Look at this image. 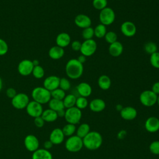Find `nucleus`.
<instances>
[{"mask_svg": "<svg viewBox=\"0 0 159 159\" xmlns=\"http://www.w3.org/2000/svg\"><path fill=\"white\" fill-rule=\"evenodd\" d=\"M83 71V64L81 63L76 58H71L66 63V75L71 80H77L80 78L82 76Z\"/></svg>", "mask_w": 159, "mask_h": 159, "instance_id": "nucleus-1", "label": "nucleus"}, {"mask_svg": "<svg viewBox=\"0 0 159 159\" xmlns=\"http://www.w3.org/2000/svg\"><path fill=\"white\" fill-rule=\"evenodd\" d=\"M83 146L89 150H96L101 147L102 143V137L97 131H90L83 139Z\"/></svg>", "mask_w": 159, "mask_h": 159, "instance_id": "nucleus-2", "label": "nucleus"}, {"mask_svg": "<svg viewBox=\"0 0 159 159\" xmlns=\"http://www.w3.org/2000/svg\"><path fill=\"white\" fill-rule=\"evenodd\" d=\"M34 101L42 104L48 103L52 99L51 93L43 86H37L33 89L31 93Z\"/></svg>", "mask_w": 159, "mask_h": 159, "instance_id": "nucleus-3", "label": "nucleus"}, {"mask_svg": "<svg viewBox=\"0 0 159 159\" xmlns=\"http://www.w3.org/2000/svg\"><path fill=\"white\" fill-rule=\"evenodd\" d=\"M65 148L70 152L76 153L80 152L83 147V139L76 135L69 137L65 142Z\"/></svg>", "mask_w": 159, "mask_h": 159, "instance_id": "nucleus-4", "label": "nucleus"}, {"mask_svg": "<svg viewBox=\"0 0 159 159\" xmlns=\"http://www.w3.org/2000/svg\"><path fill=\"white\" fill-rule=\"evenodd\" d=\"M65 119L68 124L76 125L79 124L82 117L81 110L76 106L68 108L65 110Z\"/></svg>", "mask_w": 159, "mask_h": 159, "instance_id": "nucleus-5", "label": "nucleus"}, {"mask_svg": "<svg viewBox=\"0 0 159 159\" xmlns=\"http://www.w3.org/2000/svg\"><path fill=\"white\" fill-rule=\"evenodd\" d=\"M116 14L114 11L109 7H106L104 9L100 11L99 14V19L100 24L104 25H110L115 20Z\"/></svg>", "mask_w": 159, "mask_h": 159, "instance_id": "nucleus-6", "label": "nucleus"}, {"mask_svg": "<svg viewBox=\"0 0 159 159\" xmlns=\"http://www.w3.org/2000/svg\"><path fill=\"white\" fill-rule=\"evenodd\" d=\"M158 95L155 94L152 90H145L139 96L140 103L146 107H152L157 103Z\"/></svg>", "mask_w": 159, "mask_h": 159, "instance_id": "nucleus-7", "label": "nucleus"}, {"mask_svg": "<svg viewBox=\"0 0 159 159\" xmlns=\"http://www.w3.org/2000/svg\"><path fill=\"white\" fill-rule=\"evenodd\" d=\"M97 47V43L93 39L84 40V41L81 43L80 52H81V55L88 57L94 54V53L96 52Z\"/></svg>", "mask_w": 159, "mask_h": 159, "instance_id": "nucleus-8", "label": "nucleus"}, {"mask_svg": "<svg viewBox=\"0 0 159 159\" xmlns=\"http://www.w3.org/2000/svg\"><path fill=\"white\" fill-rule=\"evenodd\" d=\"M30 102L28 95L24 93H17V94L11 99L12 106L17 109H23L25 108Z\"/></svg>", "mask_w": 159, "mask_h": 159, "instance_id": "nucleus-9", "label": "nucleus"}, {"mask_svg": "<svg viewBox=\"0 0 159 159\" xmlns=\"http://www.w3.org/2000/svg\"><path fill=\"white\" fill-rule=\"evenodd\" d=\"M25 109L27 114L34 118L41 116L43 111L42 105L34 100L29 102Z\"/></svg>", "mask_w": 159, "mask_h": 159, "instance_id": "nucleus-10", "label": "nucleus"}, {"mask_svg": "<svg viewBox=\"0 0 159 159\" xmlns=\"http://www.w3.org/2000/svg\"><path fill=\"white\" fill-rule=\"evenodd\" d=\"M34 65L32 60L24 59L20 61L17 66L19 73L24 76H27L32 74Z\"/></svg>", "mask_w": 159, "mask_h": 159, "instance_id": "nucleus-11", "label": "nucleus"}, {"mask_svg": "<svg viewBox=\"0 0 159 159\" xmlns=\"http://www.w3.org/2000/svg\"><path fill=\"white\" fill-rule=\"evenodd\" d=\"M24 143L25 148L29 152H34L39 148V139L34 135H27L24 139Z\"/></svg>", "mask_w": 159, "mask_h": 159, "instance_id": "nucleus-12", "label": "nucleus"}, {"mask_svg": "<svg viewBox=\"0 0 159 159\" xmlns=\"http://www.w3.org/2000/svg\"><path fill=\"white\" fill-rule=\"evenodd\" d=\"M120 32L127 37L134 36L137 32V27L135 24L131 21H125L120 25Z\"/></svg>", "mask_w": 159, "mask_h": 159, "instance_id": "nucleus-13", "label": "nucleus"}, {"mask_svg": "<svg viewBox=\"0 0 159 159\" xmlns=\"http://www.w3.org/2000/svg\"><path fill=\"white\" fill-rule=\"evenodd\" d=\"M60 78L55 75H50L47 76L43 81V86L49 91L59 88Z\"/></svg>", "mask_w": 159, "mask_h": 159, "instance_id": "nucleus-14", "label": "nucleus"}, {"mask_svg": "<svg viewBox=\"0 0 159 159\" xmlns=\"http://www.w3.org/2000/svg\"><path fill=\"white\" fill-rule=\"evenodd\" d=\"M74 22L77 27L83 29L91 27L92 21L88 16L83 14H80L75 17Z\"/></svg>", "mask_w": 159, "mask_h": 159, "instance_id": "nucleus-15", "label": "nucleus"}, {"mask_svg": "<svg viewBox=\"0 0 159 159\" xmlns=\"http://www.w3.org/2000/svg\"><path fill=\"white\" fill-rule=\"evenodd\" d=\"M65 137L61 129L55 128L50 134L49 140L53 145H60L63 142Z\"/></svg>", "mask_w": 159, "mask_h": 159, "instance_id": "nucleus-16", "label": "nucleus"}, {"mask_svg": "<svg viewBox=\"0 0 159 159\" xmlns=\"http://www.w3.org/2000/svg\"><path fill=\"white\" fill-rule=\"evenodd\" d=\"M145 128L147 131L150 133H155L159 130L158 118L152 116L148 117L145 122Z\"/></svg>", "mask_w": 159, "mask_h": 159, "instance_id": "nucleus-17", "label": "nucleus"}, {"mask_svg": "<svg viewBox=\"0 0 159 159\" xmlns=\"http://www.w3.org/2000/svg\"><path fill=\"white\" fill-rule=\"evenodd\" d=\"M121 117L125 120H132L135 119L137 115V111L134 107H124L120 111Z\"/></svg>", "mask_w": 159, "mask_h": 159, "instance_id": "nucleus-18", "label": "nucleus"}, {"mask_svg": "<svg viewBox=\"0 0 159 159\" xmlns=\"http://www.w3.org/2000/svg\"><path fill=\"white\" fill-rule=\"evenodd\" d=\"M89 107L93 112H99L106 108V102L101 98H95L90 101Z\"/></svg>", "mask_w": 159, "mask_h": 159, "instance_id": "nucleus-19", "label": "nucleus"}, {"mask_svg": "<svg viewBox=\"0 0 159 159\" xmlns=\"http://www.w3.org/2000/svg\"><path fill=\"white\" fill-rule=\"evenodd\" d=\"M55 42L57 46L64 48L71 43L70 35L66 32H61L57 35Z\"/></svg>", "mask_w": 159, "mask_h": 159, "instance_id": "nucleus-20", "label": "nucleus"}, {"mask_svg": "<svg viewBox=\"0 0 159 159\" xmlns=\"http://www.w3.org/2000/svg\"><path fill=\"white\" fill-rule=\"evenodd\" d=\"M76 90L80 96L88 98L92 93V87L86 82H81L76 86Z\"/></svg>", "mask_w": 159, "mask_h": 159, "instance_id": "nucleus-21", "label": "nucleus"}, {"mask_svg": "<svg viewBox=\"0 0 159 159\" xmlns=\"http://www.w3.org/2000/svg\"><path fill=\"white\" fill-rule=\"evenodd\" d=\"M123 50V45L119 41H116L111 44H109L108 48L109 54L114 57H119L122 53Z\"/></svg>", "mask_w": 159, "mask_h": 159, "instance_id": "nucleus-22", "label": "nucleus"}, {"mask_svg": "<svg viewBox=\"0 0 159 159\" xmlns=\"http://www.w3.org/2000/svg\"><path fill=\"white\" fill-rule=\"evenodd\" d=\"M64 54V48L57 45L52 47L48 50V56L53 60H59L63 57Z\"/></svg>", "mask_w": 159, "mask_h": 159, "instance_id": "nucleus-23", "label": "nucleus"}, {"mask_svg": "<svg viewBox=\"0 0 159 159\" xmlns=\"http://www.w3.org/2000/svg\"><path fill=\"white\" fill-rule=\"evenodd\" d=\"M32 159H53L51 152L45 148H39L33 152Z\"/></svg>", "mask_w": 159, "mask_h": 159, "instance_id": "nucleus-24", "label": "nucleus"}, {"mask_svg": "<svg viewBox=\"0 0 159 159\" xmlns=\"http://www.w3.org/2000/svg\"><path fill=\"white\" fill-rule=\"evenodd\" d=\"M41 117L45 122H53L58 117L57 112L50 108L44 110L41 115Z\"/></svg>", "mask_w": 159, "mask_h": 159, "instance_id": "nucleus-25", "label": "nucleus"}, {"mask_svg": "<svg viewBox=\"0 0 159 159\" xmlns=\"http://www.w3.org/2000/svg\"><path fill=\"white\" fill-rule=\"evenodd\" d=\"M111 80L110 77L106 75H101L98 80V84L102 90H107L111 86Z\"/></svg>", "mask_w": 159, "mask_h": 159, "instance_id": "nucleus-26", "label": "nucleus"}, {"mask_svg": "<svg viewBox=\"0 0 159 159\" xmlns=\"http://www.w3.org/2000/svg\"><path fill=\"white\" fill-rule=\"evenodd\" d=\"M48 104L49 108L56 111L57 112L62 109H65V106L62 100L52 98L48 102Z\"/></svg>", "mask_w": 159, "mask_h": 159, "instance_id": "nucleus-27", "label": "nucleus"}, {"mask_svg": "<svg viewBox=\"0 0 159 159\" xmlns=\"http://www.w3.org/2000/svg\"><path fill=\"white\" fill-rule=\"evenodd\" d=\"M90 132V126L87 123L81 124L76 129V135L82 139Z\"/></svg>", "mask_w": 159, "mask_h": 159, "instance_id": "nucleus-28", "label": "nucleus"}, {"mask_svg": "<svg viewBox=\"0 0 159 159\" xmlns=\"http://www.w3.org/2000/svg\"><path fill=\"white\" fill-rule=\"evenodd\" d=\"M76 97L73 94H69L65 96L63 99V102L65 106V108H70L75 106Z\"/></svg>", "mask_w": 159, "mask_h": 159, "instance_id": "nucleus-29", "label": "nucleus"}, {"mask_svg": "<svg viewBox=\"0 0 159 159\" xmlns=\"http://www.w3.org/2000/svg\"><path fill=\"white\" fill-rule=\"evenodd\" d=\"M94 36L96 37L98 39L104 38L107 32L106 26L102 24H99L94 29Z\"/></svg>", "mask_w": 159, "mask_h": 159, "instance_id": "nucleus-30", "label": "nucleus"}, {"mask_svg": "<svg viewBox=\"0 0 159 159\" xmlns=\"http://www.w3.org/2000/svg\"><path fill=\"white\" fill-rule=\"evenodd\" d=\"M61 129L65 136H67V137H70L73 135L75 132L76 131V125L74 124H68V123L65 125H64Z\"/></svg>", "mask_w": 159, "mask_h": 159, "instance_id": "nucleus-31", "label": "nucleus"}, {"mask_svg": "<svg viewBox=\"0 0 159 159\" xmlns=\"http://www.w3.org/2000/svg\"><path fill=\"white\" fill-rule=\"evenodd\" d=\"M32 75L36 79H41L45 75V70L40 65L35 66L33 68Z\"/></svg>", "mask_w": 159, "mask_h": 159, "instance_id": "nucleus-32", "label": "nucleus"}, {"mask_svg": "<svg viewBox=\"0 0 159 159\" xmlns=\"http://www.w3.org/2000/svg\"><path fill=\"white\" fill-rule=\"evenodd\" d=\"M143 49L149 55H152L157 52L158 48L155 43L153 42H148L144 45Z\"/></svg>", "mask_w": 159, "mask_h": 159, "instance_id": "nucleus-33", "label": "nucleus"}, {"mask_svg": "<svg viewBox=\"0 0 159 159\" xmlns=\"http://www.w3.org/2000/svg\"><path fill=\"white\" fill-rule=\"evenodd\" d=\"M50 93H51L52 98L58 99V100L63 101V99H64V98L66 96L65 91H63V89H60V88H58L53 90Z\"/></svg>", "mask_w": 159, "mask_h": 159, "instance_id": "nucleus-34", "label": "nucleus"}, {"mask_svg": "<svg viewBox=\"0 0 159 159\" xmlns=\"http://www.w3.org/2000/svg\"><path fill=\"white\" fill-rule=\"evenodd\" d=\"M88 105H89L88 101L86 98L80 96L76 98L75 106L78 109H80V110L85 109Z\"/></svg>", "mask_w": 159, "mask_h": 159, "instance_id": "nucleus-35", "label": "nucleus"}, {"mask_svg": "<svg viewBox=\"0 0 159 159\" xmlns=\"http://www.w3.org/2000/svg\"><path fill=\"white\" fill-rule=\"evenodd\" d=\"M81 35L84 40H89L92 39L94 36V29L91 27H89L83 29Z\"/></svg>", "mask_w": 159, "mask_h": 159, "instance_id": "nucleus-36", "label": "nucleus"}, {"mask_svg": "<svg viewBox=\"0 0 159 159\" xmlns=\"http://www.w3.org/2000/svg\"><path fill=\"white\" fill-rule=\"evenodd\" d=\"M104 38L106 40V42L109 44H111V43L117 41V35L114 31L107 32Z\"/></svg>", "mask_w": 159, "mask_h": 159, "instance_id": "nucleus-37", "label": "nucleus"}, {"mask_svg": "<svg viewBox=\"0 0 159 159\" xmlns=\"http://www.w3.org/2000/svg\"><path fill=\"white\" fill-rule=\"evenodd\" d=\"M92 4L94 9L101 11L107 7V0H93Z\"/></svg>", "mask_w": 159, "mask_h": 159, "instance_id": "nucleus-38", "label": "nucleus"}, {"mask_svg": "<svg viewBox=\"0 0 159 159\" xmlns=\"http://www.w3.org/2000/svg\"><path fill=\"white\" fill-rule=\"evenodd\" d=\"M150 63L153 68L159 69V52L150 55Z\"/></svg>", "mask_w": 159, "mask_h": 159, "instance_id": "nucleus-39", "label": "nucleus"}, {"mask_svg": "<svg viewBox=\"0 0 159 159\" xmlns=\"http://www.w3.org/2000/svg\"><path fill=\"white\" fill-rule=\"evenodd\" d=\"M59 88L65 91L69 90L71 88V83L69 80L66 78H60Z\"/></svg>", "mask_w": 159, "mask_h": 159, "instance_id": "nucleus-40", "label": "nucleus"}, {"mask_svg": "<svg viewBox=\"0 0 159 159\" xmlns=\"http://www.w3.org/2000/svg\"><path fill=\"white\" fill-rule=\"evenodd\" d=\"M150 152L154 155H159V140L153 141L149 145Z\"/></svg>", "mask_w": 159, "mask_h": 159, "instance_id": "nucleus-41", "label": "nucleus"}, {"mask_svg": "<svg viewBox=\"0 0 159 159\" xmlns=\"http://www.w3.org/2000/svg\"><path fill=\"white\" fill-rule=\"evenodd\" d=\"M8 45L7 42L2 39L0 38V56L4 55L8 52Z\"/></svg>", "mask_w": 159, "mask_h": 159, "instance_id": "nucleus-42", "label": "nucleus"}, {"mask_svg": "<svg viewBox=\"0 0 159 159\" xmlns=\"http://www.w3.org/2000/svg\"><path fill=\"white\" fill-rule=\"evenodd\" d=\"M81 42L79 40H74L71 43V47L73 50L77 52L80 51L81 47Z\"/></svg>", "mask_w": 159, "mask_h": 159, "instance_id": "nucleus-43", "label": "nucleus"}, {"mask_svg": "<svg viewBox=\"0 0 159 159\" xmlns=\"http://www.w3.org/2000/svg\"><path fill=\"white\" fill-rule=\"evenodd\" d=\"M34 124H35V126L37 127H39V128L42 127L44 125L45 122L41 116L37 117L34 118Z\"/></svg>", "mask_w": 159, "mask_h": 159, "instance_id": "nucleus-44", "label": "nucleus"}, {"mask_svg": "<svg viewBox=\"0 0 159 159\" xmlns=\"http://www.w3.org/2000/svg\"><path fill=\"white\" fill-rule=\"evenodd\" d=\"M6 96L9 98L12 99L17 94V92H16V90L14 88L11 87V88H8L6 89Z\"/></svg>", "mask_w": 159, "mask_h": 159, "instance_id": "nucleus-45", "label": "nucleus"}, {"mask_svg": "<svg viewBox=\"0 0 159 159\" xmlns=\"http://www.w3.org/2000/svg\"><path fill=\"white\" fill-rule=\"evenodd\" d=\"M151 90L157 95H159V81L153 83V84L152 86Z\"/></svg>", "mask_w": 159, "mask_h": 159, "instance_id": "nucleus-46", "label": "nucleus"}, {"mask_svg": "<svg viewBox=\"0 0 159 159\" xmlns=\"http://www.w3.org/2000/svg\"><path fill=\"white\" fill-rule=\"evenodd\" d=\"M127 133L125 130H121L118 132V134L117 135V137L119 140H123L125 138V137L127 136Z\"/></svg>", "mask_w": 159, "mask_h": 159, "instance_id": "nucleus-47", "label": "nucleus"}, {"mask_svg": "<svg viewBox=\"0 0 159 159\" xmlns=\"http://www.w3.org/2000/svg\"><path fill=\"white\" fill-rule=\"evenodd\" d=\"M53 145V144L52 143V142L50 140H46L43 143V147H44V148L46 149V150H49L50 148H52Z\"/></svg>", "mask_w": 159, "mask_h": 159, "instance_id": "nucleus-48", "label": "nucleus"}, {"mask_svg": "<svg viewBox=\"0 0 159 159\" xmlns=\"http://www.w3.org/2000/svg\"><path fill=\"white\" fill-rule=\"evenodd\" d=\"M86 57H85L84 55H80L78 57V58H76L81 63H82V64H83L84 63H85L86 62Z\"/></svg>", "mask_w": 159, "mask_h": 159, "instance_id": "nucleus-49", "label": "nucleus"}, {"mask_svg": "<svg viewBox=\"0 0 159 159\" xmlns=\"http://www.w3.org/2000/svg\"><path fill=\"white\" fill-rule=\"evenodd\" d=\"M65 109H62V110L59 111L57 112L58 117H64V116H65Z\"/></svg>", "mask_w": 159, "mask_h": 159, "instance_id": "nucleus-50", "label": "nucleus"}, {"mask_svg": "<svg viewBox=\"0 0 159 159\" xmlns=\"http://www.w3.org/2000/svg\"><path fill=\"white\" fill-rule=\"evenodd\" d=\"M116 109H117V111H120L122 110V109L123 108V107L122 106L121 104H117V106H116Z\"/></svg>", "mask_w": 159, "mask_h": 159, "instance_id": "nucleus-51", "label": "nucleus"}, {"mask_svg": "<svg viewBox=\"0 0 159 159\" xmlns=\"http://www.w3.org/2000/svg\"><path fill=\"white\" fill-rule=\"evenodd\" d=\"M32 63H33L34 66H35L39 65V61L38 60H34L32 61Z\"/></svg>", "mask_w": 159, "mask_h": 159, "instance_id": "nucleus-52", "label": "nucleus"}, {"mask_svg": "<svg viewBox=\"0 0 159 159\" xmlns=\"http://www.w3.org/2000/svg\"><path fill=\"white\" fill-rule=\"evenodd\" d=\"M3 87V82H2V78L0 77V92L1 91Z\"/></svg>", "mask_w": 159, "mask_h": 159, "instance_id": "nucleus-53", "label": "nucleus"}, {"mask_svg": "<svg viewBox=\"0 0 159 159\" xmlns=\"http://www.w3.org/2000/svg\"><path fill=\"white\" fill-rule=\"evenodd\" d=\"M157 103L158 104V106H159V95H158V97H157Z\"/></svg>", "mask_w": 159, "mask_h": 159, "instance_id": "nucleus-54", "label": "nucleus"}, {"mask_svg": "<svg viewBox=\"0 0 159 159\" xmlns=\"http://www.w3.org/2000/svg\"><path fill=\"white\" fill-rule=\"evenodd\" d=\"M84 159H88V158H84Z\"/></svg>", "mask_w": 159, "mask_h": 159, "instance_id": "nucleus-55", "label": "nucleus"}]
</instances>
